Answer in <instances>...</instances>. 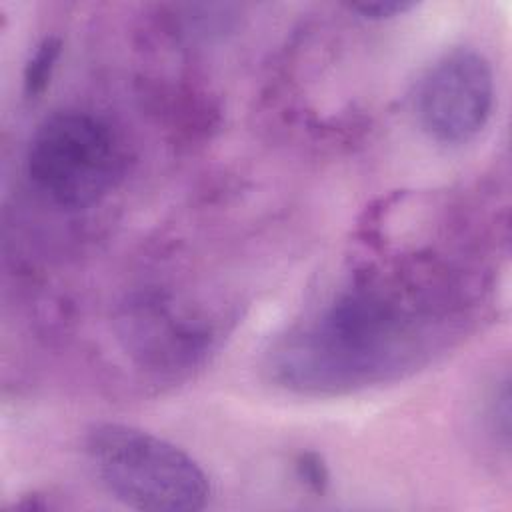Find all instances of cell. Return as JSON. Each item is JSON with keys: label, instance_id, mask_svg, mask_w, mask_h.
<instances>
[{"label": "cell", "instance_id": "6da1fadb", "mask_svg": "<svg viewBox=\"0 0 512 512\" xmlns=\"http://www.w3.org/2000/svg\"><path fill=\"white\" fill-rule=\"evenodd\" d=\"M448 292L408 278H358L274 340L270 380L306 396H338L426 366L456 328Z\"/></svg>", "mask_w": 512, "mask_h": 512}, {"label": "cell", "instance_id": "7a4b0ae2", "mask_svg": "<svg viewBox=\"0 0 512 512\" xmlns=\"http://www.w3.org/2000/svg\"><path fill=\"white\" fill-rule=\"evenodd\" d=\"M84 452L108 494L130 508L194 512L208 504L210 480L200 464L152 432L102 422L88 430Z\"/></svg>", "mask_w": 512, "mask_h": 512}, {"label": "cell", "instance_id": "3957f363", "mask_svg": "<svg viewBox=\"0 0 512 512\" xmlns=\"http://www.w3.org/2000/svg\"><path fill=\"white\" fill-rule=\"evenodd\" d=\"M122 146L100 116L86 110H58L30 136L26 174L34 188L64 210L102 202L122 176Z\"/></svg>", "mask_w": 512, "mask_h": 512}, {"label": "cell", "instance_id": "277c9868", "mask_svg": "<svg viewBox=\"0 0 512 512\" xmlns=\"http://www.w3.org/2000/svg\"><path fill=\"white\" fill-rule=\"evenodd\" d=\"M414 108L418 124L432 140L446 146L474 140L494 108L490 62L468 46L444 52L420 78Z\"/></svg>", "mask_w": 512, "mask_h": 512}, {"label": "cell", "instance_id": "5b68a950", "mask_svg": "<svg viewBox=\"0 0 512 512\" xmlns=\"http://www.w3.org/2000/svg\"><path fill=\"white\" fill-rule=\"evenodd\" d=\"M120 334L128 352L156 374H180L194 368L214 344L208 324L158 296L130 300L120 316Z\"/></svg>", "mask_w": 512, "mask_h": 512}, {"label": "cell", "instance_id": "8992f818", "mask_svg": "<svg viewBox=\"0 0 512 512\" xmlns=\"http://www.w3.org/2000/svg\"><path fill=\"white\" fill-rule=\"evenodd\" d=\"M60 54H62V40L54 34L42 38L34 46L30 58L26 60L24 74H22L26 98H38L40 94H44V90L48 88V84L52 80V74L56 70Z\"/></svg>", "mask_w": 512, "mask_h": 512}, {"label": "cell", "instance_id": "52a82bcc", "mask_svg": "<svg viewBox=\"0 0 512 512\" xmlns=\"http://www.w3.org/2000/svg\"><path fill=\"white\" fill-rule=\"evenodd\" d=\"M294 472H296V478L310 492L322 496L328 490L330 472H328V466L324 464L320 454H316L312 450L296 454V458H294Z\"/></svg>", "mask_w": 512, "mask_h": 512}, {"label": "cell", "instance_id": "ba28073f", "mask_svg": "<svg viewBox=\"0 0 512 512\" xmlns=\"http://www.w3.org/2000/svg\"><path fill=\"white\" fill-rule=\"evenodd\" d=\"M416 6H418L416 2H408V0H376V2L348 4V10L356 12L364 20L380 22V20H390L394 16H402Z\"/></svg>", "mask_w": 512, "mask_h": 512}, {"label": "cell", "instance_id": "9c48e42d", "mask_svg": "<svg viewBox=\"0 0 512 512\" xmlns=\"http://www.w3.org/2000/svg\"><path fill=\"white\" fill-rule=\"evenodd\" d=\"M490 418H492L494 430H498L502 434V440L508 446V440H510V388H508V380H504L500 384V390H496L494 396H492Z\"/></svg>", "mask_w": 512, "mask_h": 512}]
</instances>
